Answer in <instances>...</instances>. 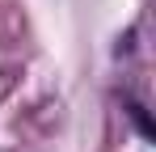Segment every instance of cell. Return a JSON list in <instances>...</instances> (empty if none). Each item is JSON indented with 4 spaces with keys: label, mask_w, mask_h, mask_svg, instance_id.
I'll return each instance as SVG.
<instances>
[{
    "label": "cell",
    "mask_w": 156,
    "mask_h": 152,
    "mask_svg": "<svg viewBox=\"0 0 156 152\" xmlns=\"http://www.w3.org/2000/svg\"><path fill=\"white\" fill-rule=\"evenodd\" d=\"M127 114H131V123L139 127L144 139H156V127H152V118H148V110H144V101H127Z\"/></svg>",
    "instance_id": "cell-1"
}]
</instances>
